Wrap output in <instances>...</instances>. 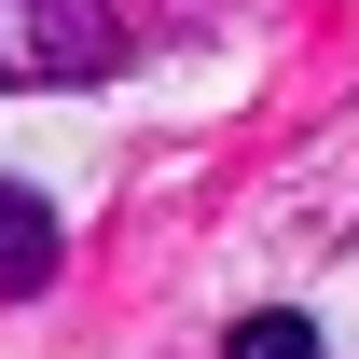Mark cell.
Instances as JSON below:
<instances>
[{
    "instance_id": "1",
    "label": "cell",
    "mask_w": 359,
    "mask_h": 359,
    "mask_svg": "<svg viewBox=\"0 0 359 359\" xmlns=\"http://www.w3.org/2000/svg\"><path fill=\"white\" fill-rule=\"evenodd\" d=\"M125 14L111 0H0V97H42V83H111L125 69Z\"/></svg>"
},
{
    "instance_id": "2",
    "label": "cell",
    "mask_w": 359,
    "mask_h": 359,
    "mask_svg": "<svg viewBox=\"0 0 359 359\" xmlns=\"http://www.w3.org/2000/svg\"><path fill=\"white\" fill-rule=\"evenodd\" d=\"M28 290H55V208L28 180H0V304H28Z\"/></svg>"
},
{
    "instance_id": "3",
    "label": "cell",
    "mask_w": 359,
    "mask_h": 359,
    "mask_svg": "<svg viewBox=\"0 0 359 359\" xmlns=\"http://www.w3.org/2000/svg\"><path fill=\"white\" fill-rule=\"evenodd\" d=\"M222 359H318V318H290V304H276V318H235Z\"/></svg>"
}]
</instances>
